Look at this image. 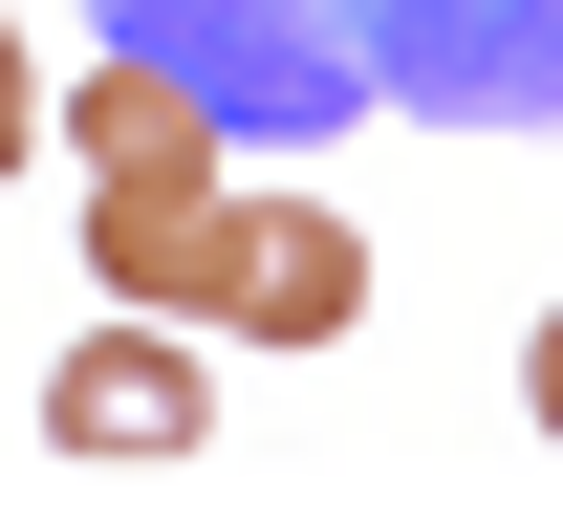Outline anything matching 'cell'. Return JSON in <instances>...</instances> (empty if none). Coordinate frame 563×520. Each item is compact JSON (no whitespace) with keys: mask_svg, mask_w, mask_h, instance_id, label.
<instances>
[{"mask_svg":"<svg viewBox=\"0 0 563 520\" xmlns=\"http://www.w3.org/2000/svg\"><path fill=\"white\" fill-rule=\"evenodd\" d=\"M22 152H44V87H22V44H0V174H22Z\"/></svg>","mask_w":563,"mask_h":520,"instance_id":"52a82bcc","label":"cell"},{"mask_svg":"<svg viewBox=\"0 0 563 520\" xmlns=\"http://www.w3.org/2000/svg\"><path fill=\"white\" fill-rule=\"evenodd\" d=\"M109 44L174 66L217 131H347V109H390L368 0H109Z\"/></svg>","mask_w":563,"mask_h":520,"instance_id":"7a4b0ae2","label":"cell"},{"mask_svg":"<svg viewBox=\"0 0 563 520\" xmlns=\"http://www.w3.org/2000/svg\"><path fill=\"white\" fill-rule=\"evenodd\" d=\"M196 434H217V369H196L174 303H109L66 369H44V455H131V477H174Z\"/></svg>","mask_w":563,"mask_h":520,"instance_id":"277c9868","label":"cell"},{"mask_svg":"<svg viewBox=\"0 0 563 520\" xmlns=\"http://www.w3.org/2000/svg\"><path fill=\"white\" fill-rule=\"evenodd\" d=\"M368 66L455 131H563V0H368Z\"/></svg>","mask_w":563,"mask_h":520,"instance_id":"3957f363","label":"cell"},{"mask_svg":"<svg viewBox=\"0 0 563 520\" xmlns=\"http://www.w3.org/2000/svg\"><path fill=\"white\" fill-rule=\"evenodd\" d=\"M217 325H239V347H347V325H368V239L325 218V196H239Z\"/></svg>","mask_w":563,"mask_h":520,"instance_id":"5b68a950","label":"cell"},{"mask_svg":"<svg viewBox=\"0 0 563 520\" xmlns=\"http://www.w3.org/2000/svg\"><path fill=\"white\" fill-rule=\"evenodd\" d=\"M520 412H542V434H563V303H542V325H520Z\"/></svg>","mask_w":563,"mask_h":520,"instance_id":"8992f818","label":"cell"},{"mask_svg":"<svg viewBox=\"0 0 563 520\" xmlns=\"http://www.w3.org/2000/svg\"><path fill=\"white\" fill-rule=\"evenodd\" d=\"M217 109L174 66H131V44H109V66L66 87V174H87V283L109 303H174V325H217V261H239V196H217Z\"/></svg>","mask_w":563,"mask_h":520,"instance_id":"6da1fadb","label":"cell"}]
</instances>
